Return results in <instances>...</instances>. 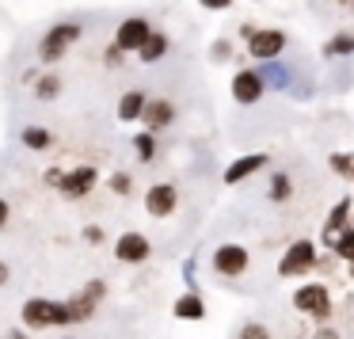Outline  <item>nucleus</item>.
<instances>
[{
    "label": "nucleus",
    "mask_w": 354,
    "mask_h": 339,
    "mask_svg": "<svg viewBox=\"0 0 354 339\" xmlns=\"http://www.w3.org/2000/svg\"><path fill=\"white\" fill-rule=\"evenodd\" d=\"M316 255H320L316 240H293V244L282 252V259H278V275H282V278L308 275V271L316 267Z\"/></svg>",
    "instance_id": "f257e3e1"
},
{
    "label": "nucleus",
    "mask_w": 354,
    "mask_h": 339,
    "mask_svg": "<svg viewBox=\"0 0 354 339\" xmlns=\"http://www.w3.org/2000/svg\"><path fill=\"white\" fill-rule=\"evenodd\" d=\"M293 309L305 316H313V320H328L331 309H335V301H331L328 286L324 282H305L297 293H293Z\"/></svg>",
    "instance_id": "f03ea898"
},
{
    "label": "nucleus",
    "mask_w": 354,
    "mask_h": 339,
    "mask_svg": "<svg viewBox=\"0 0 354 339\" xmlns=\"http://www.w3.org/2000/svg\"><path fill=\"white\" fill-rule=\"evenodd\" d=\"M77 39H80V24H54L46 35H42V42H39V57H42L46 65L62 62Z\"/></svg>",
    "instance_id": "7ed1b4c3"
},
{
    "label": "nucleus",
    "mask_w": 354,
    "mask_h": 339,
    "mask_svg": "<svg viewBox=\"0 0 354 339\" xmlns=\"http://www.w3.org/2000/svg\"><path fill=\"white\" fill-rule=\"evenodd\" d=\"M248 267H252V252L244 244H221L214 252L217 278H240V275H248Z\"/></svg>",
    "instance_id": "20e7f679"
},
{
    "label": "nucleus",
    "mask_w": 354,
    "mask_h": 339,
    "mask_svg": "<svg viewBox=\"0 0 354 339\" xmlns=\"http://www.w3.org/2000/svg\"><path fill=\"white\" fill-rule=\"evenodd\" d=\"M19 316H24V328H31V331L57 328V301H50V297H27L24 309H19Z\"/></svg>",
    "instance_id": "39448f33"
},
{
    "label": "nucleus",
    "mask_w": 354,
    "mask_h": 339,
    "mask_svg": "<svg viewBox=\"0 0 354 339\" xmlns=\"http://www.w3.org/2000/svg\"><path fill=\"white\" fill-rule=\"evenodd\" d=\"M149 255H153V244H149L145 232H122V237L115 240V259L118 263H130V267H138V263H145Z\"/></svg>",
    "instance_id": "423d86ee"
},
{
    "label": "nucleus",
    "mask_w": 354,
    "mask_h": 339,
    "mask_svg": "<svg viewBox=\"0 0 354 339\" xmlns=\"http://www.w3.org/2000/svg\"><path fill=\"white\" fill-rule=\"evenodd\" d=\"M248 54L259 57V62H267V57H278L286 50V35L282 31H270V27H255L252 35H248Z\"/></svg>",
    "instance_id": "0eeeda50"
},
{
    "label": "nucleus",
    "mask_w": 354,
    "mask_h": 339,
    "mask_svg": "<svg viewBox=\"0 0 354 339\" xmlns=\"http://www.w3.org/2000/svg\"><path fill=\"white\" fill-rule=\"evenodd\" d=\"M149 31H153V27H149L145 16H130V19H122V24H118L115 46L122 50V54H138V46L149 39Z\"/></svg>",
    "instance_id": "6e6552de"
},
{
    "label": "nucleus",
    "mask_w": 354,
    "mask_h": 339,
    "mask_svg": "<svg viewBox=\"0 0 354 339\" xmlns=\"http://www.w3.org/2000/svg\"><path fill=\"white\" fill-rule=\"evenodd\" d=\"M100 183V172L92 168V164H80V168H73V172H65L62 176V187L57 191L65 194V199H84L92 187Z\"/></svg>",
    "instance_id": "1a4fd4ad"
},
{
    "label": "nucleus",
    "mask_w": 354,
    "mask_h": 339,
    "mask_svg": "<svg viewBox=\"0 0 354 339\" xmlns=\"http://www.w3.org/2000/svg\"><path fill=\"white\" fill-rule=\"evenodd\" d=\"M176 206H179V191L171 183H153L145 191L149 217H171V214H176Z\"/></svg>",
    "instance_id": "9d476101"
},
{
    "label": "nucleus",
    "mask_w": 354,
    "mask_h": 339,
    "mask_svg": "<svg viewBox=\"0 0 354 339\" xmlns=\"http://www.w3.org/2000/svg\"><path fill=\"white\" fill-rule=\"evenodd\" d=\"M263 92H267V84L259 80V73H255V69H240L236 77H232V100L244 103V107L259 103V100H263Z\"/></svg>",
    "instance_id": "9b49d317"
},
{
    "label": "nucleus",
    "mask_w": 354,
    "mask_h": 339,
    "mask_svg": "<svg viewBox=\"0 0 354 339\" xmlns=\"http://www.w3.org/2000/svg\"><path fill=\"white\" fill-rule=\"evenodd\" d=\"M267 168V153H248V156H236V161L225 168V183L229 187H236V183H244V179H252V176H259V172Z\"/></svg>",
    "instance_id": "f8f14e48"
},
{
    "label": "nucleus",
    "mask_w": 354,
    "mask_h": 339,
    "mask_svg": "<svg viewBox=\"0 0 354 339\" xmlns=\"http://www.w3.org/2000/svg\"><path fill=\"white\" fill-rule=\"evenodd\" d=\"M141 122H145V130H153V134L168 130V126L176 122V107H171V100H145V107H141Z\"/></svg>",
    "instance_id": "ddd939ff"
},
{
    "label": "nucleus",
    "mask_w": 354,
    "mask_h": 339,
    "mask_svg": "<svg viewBox=\"0 0 354 339\" xmlns=\"http://www.w3.org/2000/svg\"><path fill=\"white\" fill-rule=\"evenodd\" d=\"M351 206H354V199H339L335 206H331L328 221H324V229H320V244H324V248H331L335 232L346 229V221H351Z\"/></svg>",
    "instance_id": "4468645a"
},
{
    "label": "nucleus",
    "mask_w": 354,
    "mask_h": 339,
    "mask_svg": "<svg viewBox=\"0 0 354 339\" xmlns=\"http://www.w3.org/2000/svg\"><path fill=\"white\" fill-rule=\"evenodd\" d=\"M255 73H259V80H263V84H267V88H278V92H286V88L293 84L290 65H282L278 57H267V62H263Z\"/></svg>",
    "instance_id": "2eb2a0df"
},
{
    "label": "nucleus",
    "mask_w": 354,
    "mask_h": 339,
    "mask_svg": "<svg viewBox=\"0 0 354 339\" xmlns=\"http://www.w3.org/2000/svg\"><path fill=\"white\" fill-rule=\"evenodd\" d=\"M171 313H176L179 320H202V316H206V301H202L198 290H191V293H183V297L171 305Z\"/></svg>",
    "instance_id": "dca6fc26"
},
{
    "label": "nucleus",
    "mask_w": 354,
    "mask_h": 339,
    "mask_svg": "<svg viewBox=\"0 0 354 339\" xmlns=\"http://www.w3.org/2000/svg\"><path fill=\"white\" fill-rule=\"evenodd\" d=\"M168 54V35H160V31H149V39L138 46V57L145 65H153V62H160V57Z\"/></svg>",
    "instance_id": "f3484780"
},
{
    "label": "nucleus",
    "mask_w": 354,
    "mask_h": 339,
    "mask_svg": "<svg viewBox=\"0 0 354 339\" xmlns=\"http://www.w3.org/2000/svg\"><path fill=\"white\" fill-rule=\"evenodd\" d=\"M19 141H24V145L31 149V153H46V149L54 145V134H50L46 126H24Z\"/></svg>",
    "instance_id": "a211bd4d"
},
{
    "label": "nucleus",
    "mask_w": 354,
    "mask_h": 339,
    "mask_svg": "<svg viewBox=\"0 0 354 339\" xmlns=\"http://www.w3.org/2000/svg\"><path fill=\"white\" fill-rule=\"evenodd\" d=\"M354 54V31H339L324 42V57H351Z\"/></svg>",
    "instance_id": "6ab92c4d"
},
{
    "label": "nucleus",
    "mask_w": 354,
    "mask_h": 339,
    "mask_svg": "<svg viewBox=\"0 0 354 339\" xmlns=\"http://www.w3.org/2000/svg\"><path fill=\"white\" fill-rule=\"evenodd\" d=\"M141 107H145V92H126L122 100H118V118H122V122H138Z\"/></svg>",
    "instance_id": "aec40b11"
},
{
    "label": "nucleus",
    "mask_w": 354,
    "mask_h": 339,
    "mask_svg": "<svg viewBox=\"0 0 354 339\" xmlns=\"http://www.w3.org/2000/svg\"><path fill=\"white\" fill-rule=\"evenodd\" d=\"M331 255H335L339 263H351L354 259V229H351V225L335 232V240H331Z\"/></svg>",
    "instance_id": "412c9836"
},
{
    "label": "nucleus",
    "mask_w": 354,
    "mask_h": 339,
    "mask_svg": "<svg viewBox=\"0 0 354 339\" xmlns=\"http://www.w3.org/2000/svg\"><path fill=\"white\" fill-rule=\"evenodd\" d=\"M130 145H133V153H138V161L149 164V161L156 156V134H153V130H141V134H133Z\"/></svg>",
    "instance_id": "4be33fe9"
},
{
    "label": "nucleus",
    "mask_w": 354,
    "mask_h": 339,
    "mask_svg": "<svg viewBox=\"0 0 354 339\" xmlns=\"http://www.w3.org/2000/svg\"><path fill=\"white\" fill-rule=\"evenodd\" d=\"M290 194H293V179L286 176V172H274V176H270V187H267V199L270 202H290Z\"/></svg>",
    "instance_id": "5701e85b"
},
{
    "label": "nucleus",
    "mask_w": 354,
    "mask_h": 339,
    "mask_svg": "<svg viewBox=\"0 0 354 339\" xmlns=\"http://www.w3.org/2000/svg\"><path fill=\"white\" fill-rule=\"evenodd\" d=\"M35 95H39L42 103L57 100V95H62V77H54V73H46V77H39V84H35Z\"/></svg>",
    "instance_id": "b1692460"
},
{
    "label": "nucleus",
    "mask_w": 354,
    "mask_h": 339,
    "mask_svg": "<svg viewBox=\"0 0 354 339\" xmlns=\"http://www.w3.org/2000/svg\"><path fill=\"white\" fill-rule=\"evenodd\" d=\"M328 168L335 172V176H343V179H351V183H354V153H331L328 156Z\"/></svg>",
    "instance_id": "393cba45"
},
{
    "label": "nucleus",
    "mask_w": 354,
    "mask_h": 339,
    "mask_svg": "<svg viewBox=\"0 0 354 339\" xmlns=\"http://www.w3.org/2000/svg\"><path fill=\"white\" fill-rule=\"evenodd\" d=\"M107 187L118 194V199H130V194H133V176H130V172H115V176L107 179Z\"/></svg>",
    "instance_id": "a878e982"
},
{
    "label": "nucleus",
    "mask_w": 354,
    "mask_h": 339,
    "mask_svg": "<svg viewBox=\"0 0 354 339\" xmlns=\"http://www.w3.org/2000/svg\"><path fill=\"white\" fill-rule=\"evenodd\" d=\"M240 339H270V328L267 324H244V328H240Z\"/></svg>",
    "instance_id": "bb28decb"
},
{
    "label": "nucleus",
    "mask_w": 354,
    "mask_h": 339,
    "mask_svg": "<svg viewBox=\"0 0 354 339\" xmlns=\"http://www.w3.org/2000/svg\"><path fill=\"white\" fill-rule=\"evenodd\" d=\"M209 54H214V62H229V57H232V46H229V39H217L214 46H209Z\"/></svg>",
    "instance_id": "cd10ccee"
},
{
    "label": "nucleus",
    "mask_w": 354,
    "mask_h": 339,
    "mask_svg": "<svg viewBox=\"0 0 354 339\" xmlns=\"http://www.w3.org/2000/svg\"><path fill=\"white\" fill-rule=\"evenodd\" d=\"M122 57H126V54H122V50H118V46H115V42H111V46H107V50H103V62H107V65H111V69H118V65H122Z\"/></svg>",
    "instance_id": "c85d7f7f"
},
{
    "label": "nucleus",
    "mask_w": 354,
    "mask_h": 339,
    "mask_svg": "<svg viewBox=\"0 0 354 339\" xmlns=\"http://www.w3.org/2000/svg\"><path fill=\"white\" fill-rule=\"evenodd\" d=\"M103 240H107V232H103L100 225H88V229H84V244L95 248V244H103Z\"/></svg>",
    "instance_id": "c756f323"
},
{
    "label": "nucleus",
    "mask_w": 354,
    "mask_h": 339,
    "mask_svg": "<svg viewBox=\"0 0 354 339\" xmlns=\"http://www.w3.org/2000/svg\"><path fill=\"white\" fill-rule=\"evenodd\" d=\"M62 176H65L62 168H46V172H42V183L54 187V191H57V187H62Z\"/></svg>",
    "instance_id": "7c9ffc66"
},
{
    "label": "nucleus",
    "mask_w": 354,
    "mask_h": 339,
    "mask_svg": "<svg viewBox=\"0 0 354 339\" xmlns=\"http://www.w3.org/2000/svg\"><path fill=\"white\" fill-rule=\"evenodd\" d=\"M202 8H209V12H225V8H232V0H198Z\"/></svg>",
    "instance_id": "2f4dec72"
},
{
    "label": "nucleus",
    "mask_w": 354,
    "mask_h": 339,
    "mask_svg": "<svg viewBox=\"0 0 354 339\" xmlns=\"http://www.w3.org/2000/svg\"><path fill=\"white\" fill-rule=\"evenodd\" d=\"M8 217H12V206L8 199H0V229H8Z\"/></svg>",
    "instance_id": "473e14b6"
},
{
    "label": "nucleus",
    "mask_w": 354,
    "mask_h": 339,
    "mask_svg": "<svg viewBox=\"0 0 354 339\" xmlns=\"http://www.w3.org/2000/svg\"><path fill=\"white\" fill-rule=\"evenodd\" d=\"M8 278H12V267L4 259H0V286H8Z\"/></svg>",
    "instance_id": "72a5a7b5"
},
{
    "label": "nucleus",
    "mask_w": 354,
    "mask_h": 339,
    "mask_svg": "<svg viewBox=\"0 0 354 339\" xmlns=\"http://www.w3.org/2000/svg\"><path fill=\"white\" fill-rule=\"evenodd\" d=\"M316 339H343V336H339L335 328H320V331H316Z\"/></svg>",
    "instance_id": "f704fd0d"
},
{
    "label": "nucleus",
    "mask_w": 354,
    "mask_h": 339,
    "mask_svg": "<svg viewBox=\"0 0 354 339\" xmlns=\"http://www.w3.org/2000/svg\"><path fill=\"white\" fill-rule=\"evenodd\" d=\"M8 339H27V336H24V331H8Z\"/></svg>",
    "instance_id": "c9c22d12"
},
{
    "label": "nucleus",
    "mask_w": 354,
    "mask_h": 339,
    "mask_svg": "<svg viewBox=\"0 0 354 339\" xmlns=\"http://www.w3.org/2000/svg\"><path fill=\"white\" fill-rule=\"evenodd\" d=\"M339 4H343V8H351V12H354V0H339Z\"/></svg>",
    "instance_id": "e433bc0d"
},
{
    "label": "nucleus",
    "mask_w": 354,
    "mask_h": 339,
    "mask_svg": "<svg viewBox=\"0 0 354 339\" xmlns=\"http://www.w3.org/2000/svg\"><path fill=\"white\" fill-rule=\"evenodd\" d=\"M346 275H351V278H354V259H351V267H346Z\"/></svg>",
    "instance_id": "4c0bfd02"
},
{
    "label": "nucleus",
    "mask_w": 354,
    "mask_h": 339,
    "mask_svg": "<svg viewBox=\"0 0 354 339\" xmlns=\"http://www.w3.org/2000/svg\"><path fill=\"white\" fill-rule=\"evenodd\" d=\"M346 225H351V229H354V206H351V221H346Z\"/></svg>",
    "instance_id": "58836bf2"
},
{
    "label": "nucleus",
    "mask_w": 354,
    "mask_h": 339,
    "mask_svg": "<svg viewBox=\"0 0 354 339\" xmlns=\"http://www.w3.org/2000/svg\"><path fill=\"white\" fill-rule=\"evenodd\" d=\"M65 339H73V336H65Z\"/></svg>",
    "instance_id": "ea45409f"
}]
</instances>
